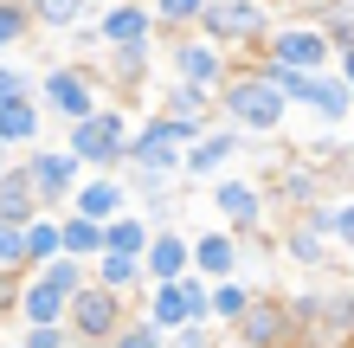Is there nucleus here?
Segmentation results:
<instances>
[{"label": "nucleus", "instance_id": "ddd939ff", "mask_svg": "<svg viewBox=\"0 0 354 348\" xmlns=\"http://www.w3.org/2000/svg\"><path fill=\"white\" fill-rule=\"evenodd\" d=\"M97 26H103V39H110V46H155L161 13H155V0H103Z\"/></svg>", "mask_w": 354, "mask_h": 348}, {"label": "nucleus", "instance_id": "412c9836", "mask_svg": "<svg viewBox=\"0 0 354 348\" xmlns=\"http://www.w3.org/2000/svg\"><path fill=\"white\" fill-rule=\"evenodd\" d=\"M91 271H97V284H116V291H142V284H149V258L142 252H122V245H110V252L103 258H91Z\"/></svg>", "mask_w": 354, "mask_h": 348}, {"label": "nucleus", "instance_id": "f8f14e48", "mask_svg": "<svg viewBox=\"0 0 354 348\" xmlns=\"http://www.w3.org/2000/svg\"><path fill=\"white\" fill-rule=\"evenodd\" d=\"M277 252L290 264H303V271H322V264H335V232L316 226L309 213H283V226H277Z\"/></svg>", "mask_w": 354, "mask_h": 348}, {"label": "nucleus", "instance_id": "2f4dec72", "mask_svg": "<svg viewBox=\"0 0 354 348\" xmlns=\"http://www.w3.org/2000/svg\"><path fill=\"white\" fill-rule=\"evenodd\" d=\"M155 13H161V26H168V33H180V26H200L206 0H155Z\"/></svg>", "mask_w": 354, "mask_h": 348}, {"label": "nucleus", "instance_id": "2eb2a0df", "mask_svg": "<svg viewBox=\"0 0 354 348\" xmlns=\"http://www.w3.org/2000/svg\"><path fill=\"white\" fill-rule=\"evenodd\" d=\"M71 207L91 213V219H116L122 207H136V194H129V181H122V168H91L84 181H77Z\"/></svg>", "mask_w": 354, "mask_h": 348}, {"label": "nucleus", "instance_id": "cd10ccee", "mask_svg": "<svg viewBox=\"0 0 354 348\" xmlns=\"http://www.w3.org/2000/svg\"><path fill=\"white\" fill-rule=\"evenodd\" d=\"M155 342H174V336L161 329L149 310H129V322H122V336H116V348H155Z\"/></svg>", "mask_w": 354, "mask_h": 348}, {"label": "nucleus", "instance_id": "bb28decb", "mask_svg": "<svg viewBox=\"0 0 354 348\" xmlns=\"http://www.w3.org/2000/svg\"><path fill=\"white\" fill-rule=\"evenodd\" d=\"M39 26V13H32V0H0V46L19 52L26 46V33Z\"/></svg>", "mask_w": 354, "mask_h": 348}, {"label": "nucleus", "instance_id": "72a5a7b5", "mask_svg": "<svg viewBox=\"0 0 354 348\" xmlns=\"http://www.w3.org/2000/svg\"><path fill=\"white\" fill-rule=\"evenodd\" d=\"M348 149H354L348 136H316V149H309V155H316V161H328V168H335V161H342Z\"/></svg>", "mask_w": 354, "mask_h": 348}, {"label": "nucleus", "instance_id": "4be33fe9", "mask_svg": "<svg viewBox=\"0 0 354 348\" xmlns=\"http://www.w3.org/2000/svg\"><path fill=\"white\" fill-rule=\"evenodd\" d=\"M65 252H77V258H103L110 252V219H91V213H65Z\"/></svg>", "mask_w": 354, "mask_h": 348}, {"label": "nucleus", "instance_id": "393cba45", "mask_svg": "<svg viewBox=\"0 0 354 348\" xmlns=\"http://www.w3.org/2000/svg\"><path fill=\"white\" fill-rule=\"evenodd\" d=\"M252 303H258V291H245L239 277H213V322H219L225 336H232V322L252 310Z\"/></svg>", "mask_w": 354, "mask_h": 348}, {"label": "nucleus", "instance_id": "b1692460", "mask_svg": "<svg viewBox=\"0 0 354 348\" xmlns=\"http://www.w3.org/2000/svg\"><path fill=\"white\" fill-rule=\"evenodd\" d=\"M161 110H174V116H213L219 110V91L213 84H194V77H174V84L161 91Z\"/></svg>", "mask_w": 354, "mask_h": 348}, {"label": "nucleus", "instance_id": "a878e982", "mask_svg": "<svg viewBox=\"0 0 354 348\" xmlns=\"http://www.w3.org/2000/svg\"><path fill=\"white\" fill-rule=\"evenodd\" d=\"M19 271H32V239H26V226L0 219V284H13Z\"/></svg>", "mask_w": 354, "mask_h": 348}, {"label": "nucleus", "instance_id": "1a4fd4ad", "mask_svg": "<svg viewBox=\"0 0 354 348\" xmlns=\"http://www.w3.org/2000/svg\"><path fill=\"white\" fill-rule=\"evenodd\" d=\"M39 104H46L52 116H65V122H77V116L103 110V97H97V77H91V65H77V58L52 65L46 77H39Z\"/></svg>", "mask_w": 354, "mask_h": 348}, {"label": "nucleus", "instance_id": "7c9ffc66", "mask_svg": "<svg viewBox=\"0 0 354 348\" xmlns=\"http://www.w3.org/2000/svg\"><path fill=\"white\" fill-rule=\"evenodd\" d=\"M13 342H26V348H71L77 329L71 322H26V336H13Z\"/></svg>", "mask_w": 354, "mask_h": 348}, {"label": "nucleus", "instance_id": "dca6fc26", "mask_svg": "<svg viewBox=\"0 0 354 348\" xmlns=\"http://www.w3.org/2000/svg\"><path fill=\"white\" fill-rule=\"evenodd\" d=\"M232 336H239V342H252V348H270V342L297 336V310H290V297H258L252 310L232 322Z\"/></svg>", "mask_w": 354, "mask_h": 348}, {"label": "nucleus", "instance_id": "c9c22d12", "mask_svg": "<svg viewBox=\"0 0 354 348\" xmlns=\"http://www.w3.org/2000/svg\"><path fill=\"white\" fill-rule=\"evenodd\" d=\"M335 71L348 77V84H354V39H348V46H342V52H335Z\"/></svg>", "mask_w": 354, "mask_h": 348}, {"label": "nucleus", "instance_id": "39448f33", "mask_svg": "<svg viewBox=\"0 0 354 348\" xmlns=\"http://www.w3.org/2000/svg\"><path fill=\"white\" fill-rule=\"evenodd\" d=\"M200 33L225 39L232 52H264V39L277 33V19H270V0H206Z\"/></svg>", "mask_w": 354, "mask_h": 348}, {"label": "nucleus", "instance_id": "20e7f679", "mask_svg": "<svg viewBox=\"0 0 354 348\" xmlns=\"http://www.w3.org/2000/svg\"><path fill=\"white\" fill-rule=\"evenodd\" d=\"M335 33L322 26V19H277V33L264 39V52L270 65H297V71H335Z\"/></svg>", "mask_w": 354, "mask_h": 348}, {"label": "nucleus", "instance_id": "9d476101", "mask_svg": "<svg viewBox=\"0 0 354 348\" xmlns=\"http://www.w3.org/2000/svg\"><path fill=\"white\" fill-rule=\"evenodd\" d=\"M213 213H219L232 232H245V239H264V232H270V219H264V187H258V181H245V174H213Z\"/></svg>", "mask_w": 354, "mask_h": 348}, {"label": "nucleus", "instance_id": "473e14b6", "mask_svg": "<svg viewBox=\"0 0 354 348\" xmlns=\"http://www.w3.org/2000/svg\"><path fill=\"white\" fill-rule=\"evenodd\" d=\"M335 245L354 258V194H342V213H335Z\"/></svg>", "mask_w": 354, "mask_h": 348}, {"label": "nucleus", "instance_id": "f03ea898", "mask_svg": "<svg viewBox=\"0 0 354 348\" xmlns=\"http://www.w3.org/2000/svg\"><path fill=\"white\" fill-rule=\"evenodd\" d=\"M213 129V116H174V110H155L149 122H136L129 136V161L136 168H180L187 149Z\"/></svg>", "mask_w": 354, "mask_h": 348}, {"label": "nucleus", "instance_id": "7ed1b4c3", "mask_svg": "<svg viewBox=\"0 0 354 348\" xmlns=\"http://www.w3.org/2000/svg\"><path fill=\"white\" fill-rule=\"evenodd\" d=\"M129 136H136L129 110H122V104H103L91 116H77L65 142L84 155V168H129Z\"/></svg>", "mask_w": 354, "mask_h": 348}, {"label": "nucleus", "instance_id": "f704fd0d", "mask_svg": "<svg viewBox=\"0 0 354 348\" xmlns=\"http://www.w3.org/2000/svg\"><path fill=\"white\" fill-rule=\"evenodd\" d=\"M174 342H180V348H200V342H206V322H187V329H174Z\"/></svg>", "mask_w": 354, "mask_h": 348}, {"label": "nucleus", "instance_id": "5701e85b", "mask_svg": "<svg viewBox=\"0 0 354 348\" xmlns=\"http://www.w3.org/2000/svg\"><path fill=\"white\" fill-rule=\"evenodd\" d=\"M32 13H39V26H46V33H77L84 19L103 13V0H32Z\"/></svg>", "mask_w": 354, "mask_h": 348}, {"label": "nucleus", "instance_id": "a211bd4d", "mask_svg": "<svg viewBox=\"0 0 354 348\" xmlns=\"http://www.w3.org/2000/svg\"><path fill=\"white\" fill-rule=\"evenodd\" d=\"M142 258H149V284L187 277V271H194V239L168 219V226H155V239H149V252H142Z\"/></svg>", "mask_w": 354, "mask_h": 348}, {"label": "nucleus", "instance_id": "6ab92c4d", "mask_svg": "<svg viewBox=\"0 0 354 348\" xmlns=\"http://www.w3.org/2000/svg\"><path fill=\"white\" fill-rule=\"evenodd\" d=\"M46 213V200H39V187H32V174H26V161H7L0 168V219H13V226H32V219Z\"/></svg>", "mask_w": 354, "mask_h": 348}, {"label": "nucleus", "instance_id": "4468645a", "mask_svg": "<svg viewBox=\"0 0 354 348\" xmlns=\"http://www.w3.org/2000/svg\"><path fill=\"white\" fill-rule=\"evenodd\" d=\"M7 310L26 316V322H71V291H58L46 271H32L26 284H7Z\"/></svg>", "mask_w": 354, "mask_h": 348}, {"label": "nucleus", "instance_id": "f257e3e1", "mask_svg": "<svg viewBox=\"0 0 354 348\" xmlns=\"http://www.w3.org/2000/svg\"><path fill=\"white\" fill-rule=\"evenodd\" d=\"M219 116H232L239 129H252V136H277L283 116H290V97H283V84L264 65H245V71H232L219 84Z\"/></svg>", "mask_w": 354, "mask_h": 348}, {"label": "nucleus", "instance_id": "f3484780", "mask_svg": "<svg viewBox=\"0 0 354 348\" xmlns=\"http://www.w3.org/2000/svg\"><path fill=\"white\" fill-rule=\"evenodd\" d=\"M245 232H232V226H213V232H200L194 239V271H206V277H239V264H245Z\"/></svg>", "mask_w": 354, "mask_h": 348}, {"label": "nucleus", "instance_id": "6e6552de", "mask_svg": "<svg viewBox=\"0 0 354 348\" xmlns=\"http://www.w3.org/2000/svg\"><path fill=\"white\" fill-rule=\"evenodd\" d=\"M19 161H26V174H32V187H39V200H46L52 213L65 207V200L77 194V181L91 174V168H84V155H77L71 142H65V149H46V142H32V149L19 155Z\"/></svg>", "mask_w": 354, "mask_h": 348}, {"label": "nucleus", "instance_id": "c756f323", "mask_svg": "<svg viewBox=\"0 0 354 348\" xmlns=\"http://www.w3.org/2000/svg\"><path fill=\"white\" fill-rule=\"evenodd\" d=\"M309 19H322V26L335 33V46H348V39H354V0H316Z\"/></svg>", "mask_w": 354, "mask_h": 348}, {"label": "nucleus", "instance_id": "9b49d317", "mask_svg": "<svg viewBox=\"0 0 354 348\" xmlns=\"http://www.w3.org/2000/svg\"><path fill=\"white\" fill-rule=\"evenodd\" d=\"M245 136H252V129H239L232 116H219L213 129H206L194 149H187L180 174H187V181H213V174H225V168H232V161L245 155Z\"/></svg>", "mask_w": 354, "mask_h": 348}, {"label": "nucleus", "instance_id": "aec40b11", "mask_svg": "<svg viewBox=\"0 0 354 348\" xmlns=\"http://www.w3.org/2000/svg\"><path fill=\"white\" fill-rule=\"evenodd\" d=\"M39 97H19V104H0V149L7 155H26L32 142H39Z\"/></svg>", "mask_w": 354, "mask_h": 348}, {"label": "nucleus", "instance_id": "423d86ee", "mask_svg": "<svg viewBox=\"0 0 354 348\" xmlns=\"http://www.w3.org/2000/svg\"><path fill=\"white\" fill-rule=\"evenodd\" d=\"M232 46L213 33H200V26H180L174 33V46H168V77H194V84H225L232 77V58H225Z\"/></svg>", "mask_w": 354, "mask_h": 348}, {"label": "nucleus", "instance_id": "0eeeda50", "mask_svg": "<svg viewBox=\"0 0 354 348\" xmlns=\"http://www.w3.org/2000/svg\"><path fill=\"white\" fill-rule=\"evenodd\" d=\"M122 322H129V291H116V284H84V291L71 297V329L77 342H116Z\"/></svg>", "mask_w": 354, "mask_h": 348}, {"label": "nucleus", "instance_id": "c85d7f7f", "mask_svg": "<svg viewBox=\"0 0 354 348\" xmlns=\"http://www.w3.org/2000/svg\"><path fill=\"white\" fill-rule=\"evenodd\" d=\"M19 97H39V77H32V65H19L7 52V65H0V104H19Z\"/></svg>", "mask_w": 354, "mask_h": 348}]
</instances>
